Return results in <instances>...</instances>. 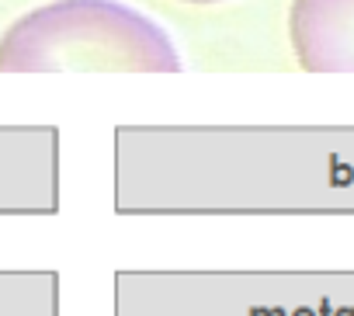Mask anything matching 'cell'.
I'll list each match as a JSON object with an SVG mask.
<instances>
[{
    "label": "cell",
    "mask_w": 354,
    "mask_h": 316,
    "mask_svg": "<svg viewBox=\"0 0 354 316\" xmlns=\"http://www.w3.org/2000/svg\"><path fill=\"white\" fill-rule=\"evenodd\" d=\"M170 32L125 0H49L0 35V73H181Z\"/></svg>",
    "instance_id": "obj_2"
},
{
    "label": "cell",
    "mask_w": 354,
    "mask_h": 316,
    "mask_svg": "<svg viewBox=\"0 0 354 316\" xmlns=\"http://www.w3.org/2000/svg\"><path fill=\"white\" fill-rule=\"evenodd\" d=\"M288 42L306 73H354V0H292Z\"/></svg>",
    "instance_id": "obj_4"
},
{
    "label": "cell",
    "mask_w": 354,
    "mask_h": 316,
    "mask_svg": "<svg viewBox=\"0 0 354 316\" xmlns=\"http://www.w3.org/2000/svg\"><path fill=\"white\" fill-rule=\"evenodd\" d=\"M115 316H354V271L125 268Z\"/></svg>",
    "instance_id": "obj_3"
},
{
    "label": "cell",
    "mask_w": 354,
    "mask_h": 316,
    "mask_svg": "<svg viewBox=\"0 0 354 316\" xmlns=\"http://www.w3.org/2000/svg\"><path fill=\"white\" fill-rule=\"evenodd\" d=\"M177 4H192V8H216V4H230V0H177Z\"/></svg>",
    "instance_id": "obj_5"
},
{
    "label": "cell",
    "mask_w": 354,
    "mask_h": 316,
    "mask_svg": "<svg viewBox=\"0 0 354 316\" xmlns=\"http://www.w3.org/2000/svg\"><path fill=\"white\" fill-rule=\"evenodd\" d=\"M118 216H354V125H118Z\"/></svg>",
    "instance_id": "obj_1"
}]
</instances>
